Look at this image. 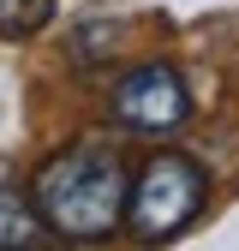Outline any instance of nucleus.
<instances>
[{
  "label": "nucleus",
  "instance_id": "obj_1",
  "mask_svg": "<svg viewBox=\"0 0 239 251\" xmlns=\"http://www.w3.org/2000/svg\"><path fill=\"white\" fill-rule=\"evenodd\" d=\"M30 192H36V209L48 215V227L60 239H72V245L114 239V227L126 222V209H132L126 162H120V150L102 144V138H78L60 155H48Z\"/></svg>",
  "mask_w": 239,
  "mask_h": 251
},
{
  "label": "nucleus",
  "instance_id": "obj_2",
  "mask_svg": "<svg viewBox=\"0 0 239 251\" xmlns=\"http://www.w3.org/2000/svg\"><path fill=\"white\" fill-rule=\"evenodd\" d=\"M209 203V174L191 162V155H179V150H162V155H149L138 185H132V209H126V222L143 245H162L173 233H186L197 215Z\"/></svg>",
  "mask_w": 239,
  "mask_h": 251
},
{
  "label": "nucleus",
  "instance_id": "obj_4",
  "mask_svg": "<svg viewBox=\"0 0 239 251\" xmlns=\"http://www.w3.org/2000/svg\"><path fill=\"white\" fill-rule=\"evenodd\" d=\"M48 233H54L48 215L18 192L12 162H0V251H36V245H48Z\"/></svg>",
  "mask_w": 239,
  "mask_h": 251
},
{
  "label": "nucleus",
  "instance_id": "obj_5",
  "mask_svg": "<svg viewBox=\"0 0 239 251\" xmlns=\"http://www.w3.org/2000/svg\"><path fill=\"white\" fill-rule=\"evenodd\" d=\"M54 18V0H0V36L6 42H24Z\"/></svg>",
  "mask_w": 239,
  "mask_h": 251
},
{
  "label": "nucleus",
  "instance_id": "obj_3",
  "mask_svg": "<svg viewBox=\"0 0 239 251\" xmlns=\"http://www.w3.org/2000/svg\"><path fill=\"white\" fill-rule=\"evenodd\" d=\"M108 114L126 132H179L191 120V90L167 60H149L108 90Z\"/></svg>",
  "mask_w": 239,
  "mask_h": 251
}]
</instances>
